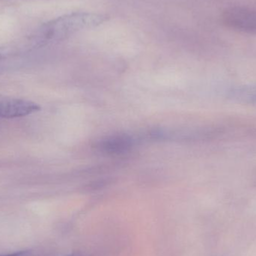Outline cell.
<instances>
[{
	"label": "cell",
	"instance_id": "5",
	"mask_svg": "<svg viewBox=\"0 0 256 256\" xmlns=\"http://www.w3.org/2000/svg\"><path fill=\"white\" fill-rule=\"evenodd\" d=\"M0 256H32V252L30 251H20V252H14V254H8V255Z\"/></svg>",
	"mask_w": 256,
	"mask_h": 256
},
{
	"label": "cell",
	"instance_id": "4",
	"mask_svg": "<svg viewBox=\"0 0 256 256\" xmlns=\"http://www.w3.org/2000/svg\"><path fill=\"white\" fill-rule=\"evenodd\" d=\"M130 146V140L128 137H116L105 141L102 147L106 152L116 153V152L126 150Z\"/></svg>",
	"mask_w": 256,
	"mask_h": 256
},
{
	"label": "cell",
	"instance_id": "1",
	"mask_svg": "<svg viewBox=\"0 0 256 256\" xmlns=\"http://www.w3.org/2000/svg\"><path fill=\"white\" fill-rule=\"evenodd\" d=\"M106 18L98 14L75 12L63 15L40 26L33 32L19 39L24 52L45 46L82 30L94 28L104 24Z\"/></svg>",
	"mask_w": 256,
	"mask_h": 256
},
{
	"label": "cell",
	"instance_id": "2",
	"mask_svg": "<svg viewBox=\"0 0 256 256\" xmlns=\"http://www.w3.org/2000/svg\"><path fill=\"white\" fill-rule=\"evenodd\" d=\"M40 106L31 100L0 96V118H14L37 112Z\"/></svg>",
	"mask_w": 256,
	"mask_h": 256
},
{
	"label": "cell",
	"instance_id": "6",
	"mask_svg": "<svg viewBox=\"0 0 256 256\" xmlns=\"http://www.w3.org/2000/svg\"><path fill=\"white\" fill-rule=\"evenodd\" d=\"M254 105H256V97H255V104H254Z\"/></svg>",
	"mask_w": 256,
	"mask_h": 256
},
{
	"label": "cell",
	"instance_id": "3",
	"mask_svg": "<svg viewBox=\"0 0 256 256\" xmlns=\"http://www.w3.org/2000/svg\"><path fill=\"white\" fill-rule=\"evenodd\" d=\"M224 24L230 28L256 33V12L248 9L231 8L224 13Z\"/></svg>",
	"mask_w": 256,
	"mask_h": 256
}]
</instances>
